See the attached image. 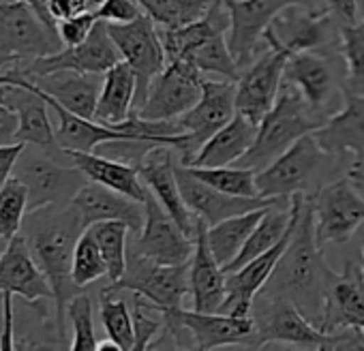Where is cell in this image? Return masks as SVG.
<instances>
[{
  "instance_id": "cell-5",
  "label": "cell",
  "mask_w": 364,
  "mask_h": 351,
  "mask_svg": "<svg viewBox=\"0 0 364 351\" xmlns=\"http://www.w3.org/2000/svg\"><path fill=\"white\" fill-rule=\"evenodd\" d=\"M165 319V332L173 347L182 349L193 345L196 349L217 347H249L255 319L253 315H228V313H202L185 306L159 308Z\"/></svg>"
},
{
  "instance_id": "cell-11",
  "label": "cell",
  "mask_w": 364,
  "mask_h": 351,
  "mask_svg": "<svg viewBox=\"0 0 364 351\" xmlns=\"http://www.w3.org/2000/svg\"><path fill=\"white\" fill-rule=\"evenodd\" d=\"M225 3L232 16L228 43L240 69H247L268 48L264 43V33L281 11L287 7H306L313 11L328 9L323 0H225Z\"/></svg>"
},
{
  "instance_id": "cell-31",
  "label": "cell",
  "mask_w": 364,
  "mask_h": 351,
  "mask_svg": "<svg viewBox=\"0 0 364 351\" xmlns=\"http://www.w3.org/2000/svg\"><path fill=\"white\" fill-rule=\"evenodd\" d=\"M257 126L253 120L247 116L238 114L223 126L219 129L196 154L191 165L196 167H223V165H236L253 146Z\"/></svg>"
},
{
  "instance_id": "cell-45",
  "label": "cell",
  "mask_w": 364,
  "mask_h": 351,
  "mask_svg": "<svg viewBox=\"0 0 364 351\" xmlns=\"http://www.w3.org/2000/svg\"><path fill=\"white\" fill-rule=\"evenodd\" d=\"M99 18L95 11H84V14H77L73 18H67V20H60L58 22V37L63 41L65 48H71V45H80L82 41H86L90 37V33L95 31Z\"/></svg>"
},
{
  "instance_id": "cell-2",
  "label": "cell",
  "mask_w": 364,
  "mask_h": 351,
  "mask_svg": "<svg viewBox=\"0 0 364 351\" xmlns=\"http://www.w3.org/2000/svg\"><path fill=\"white\" fill-rule=\"evenodd\" d=\"M336 270L323 257V247L315 236V217L309 198L304 200L298 227L279 259L272 276L257 296L285 298L300 308L315 325H319L326 308V298Z\"/></svg>"
},
{
  "instance_id": "cell-8",
  "label": "cell",
  "mask_w": 364,
  "mask_h": 351,
  "mask_svg": "<svg viewBox=\"0 0 364 351\" xmlns=\"http://www.w3.org/2000/svg\"><path fill=\"white\" fill-rule=\"evenodd\" d=\"M236 116V82L206 80L200 101L182 116L173 118L176 133L182 135L176 148L178 163L191 165L202 146Z\"/></svg>"
},
{
  "instance_id": "cell-41",
  "label": "cell",
  "mask_w": 364,
  "mask_h": 351,
  "mask_svg": "<svg viewBox=\"0 0 364 351\" xmlns=\"http://www.w3.org/2000/svg\"><path fill=\"white\" fill-rule=\"evenodd\" d=\"M73 281L77 287H88L95 281L107 276V266L103 259V253L99 249V242L92 234L90 227L84 230V234L80 236L77 244H75V253H73Z\"/></svg>"
},
{
  "instance_id": "cell-14",
  "label": "cell",
  "mask_w": 364,
  "mask_h": 351,
  "mask_svg": "<svg viewBox=\"0 0 364 351\" xmlns=\"http://www.w3.org/2000/svg\"><path fill=\"white\" fill-rule=\"evenodd\" d=\"M107 24V22H105ZM109 37L120 50L122 60L133 69L137 77L135 109L146 101L148 90L156 75L167 67V56L159 35V26L150 16H139L129 24H107Z\"/></svg>"
},
{
  "instance_id": "cell-43",
  "label": "cell",
  "mask_w": 364,
  "mask_h": 351,
  "mask_svg": "<svg viewBox=\"0 0 364 351\" xmlns=\"http://www.w3.org/2000/svg\"><path fill=\"white\" fill-rule=\"evenodd\" d=\"M67 321L71 323L73 338L69 342V349H97L99 340L95 334V321H92V300L88 293H77L69 306H67Z\"/></svg>"
},
{
  "instance_id": "cell-37",
  "label": "cell",
  "mask_w": 364,
  "mask_h": 351,
  "mask_svg": "<svg viewBox=\"0 0 364 351\" xmlns=\"http://www.w3.org/2000/svg\"><path fill=\"white\" fill-rule=\"evenodd\" d=\"M99 315L107 338H112L120 349H135L133 313L124 298H118L114 289L103 287L99 293Z\"/></svg>"
},
{
  "instance_id": "cell-47",
  "label": "cell",
  "mask_w": 364,
  "mask_h": 351,
  "mask_svg": "<svg viewBox=\"0 0 364 351\" xmlns=\"http://www.w3.org/2000/svg\"><path fill=\"white\" fill-rule=\"evenodd\" d=\"M26 144L24 141H11V144H0V189L7 185L11 173L16 169V163L20 154L24 152Z\"/></svg>"
},
{
  "instance_id": "cell-39",
  "label": "cell",
  "mask_w": 364,
  "mask_h": 351,
  "mask_svg": "<svg viewBox=\"0 0 364 351\" xmlns=\"http://www.w3.org/2000/svg\"><path fill=\"white\" fill-rule=\"evenodd\" d=\"M185 60H191L202 71V75H217V77L230 80V82H238L240 73H242V69L238 67V63L230 50L225 35L213 37L210 41L202 43Z\"/></svg>"
},
{
  "instance_id": "cell-22",
  "label": "cell",
  "mask_w": 364,
  "mask_h": 351,
  "mask_svg": "<svg viewBox=\"0 0 364 351\" xmlns=\"http://www.w3.org/2000/svg\"><path fill=\"white\" fill-rule=\"evenodd\" d=\"M173 152L176 150L171 146H156L144 156L137 169H139L144 185L159 200V204L167 210V215L178 223L182 232L196 240L200 219L187 206L185 198H182L178 176H176L178 158H173Z\"/></svg>"
},
{
  "instance_id": "cell-4",
  "label": "cell",
  "mask_w": 364,
  "mask_h": 351,
  "mask_svg": "<svg viewBox=\"0 0 364 351\" xmlns=\"http://www.w3.org/2000/svg\"><path fill=\"white\" fill-rule=\"evenodd\" d=\"M323 122L326 118L315 114L313 107L302 99V94L294 86L283 82L274 105L257 126L253 146L236 165L259 171L277 161L300 137L315 133Z\"/></svg>"
},
{
  "instance_id": "cell-34",
  "label": "cell",
  "mask_w": 364,
  "mask_h": 351,
  "mask_svg": "<svg viewBox=\"0 0 364 351\" xmlns=\"http://www.w3.org/2000/svg\"><path fill=\"white\" fill-rule=\"evenodd\" d=\"M291 215H294L291 202H289L287 206H281V208H277V204H272V206L266 210V215L262 217V221L257 223V227L253 230V234L249 236V240L245 242V247H242V251L238 253V257H236L228 268H223L225 274H228V272H234V270H238V268H242V266H245L247 261H251L253 257H257V255L266 253L268 249H272V247L283 238V234L287 232V227H289V223H291Z\"/></svg>"
},
{
  "instance_id": "cell-24",
  "label": "cell",
  "mask_w": 364,
  "mask_h": 351,
  "mask_svg": "<svg viewBox=\"0 0 364 351\" xmlns=\"http://www.w3.org/2000/svg\"><path fill=\"white\" fill-rule=\"evenodd\" d=\"M317 328L326 334L338 330H360L364 334V279L353 261H347L345 270L334 274Z\"/></svg>"
},
{
  "instance_id": "cell-40",
  "label": "cell",
  "mask_w": 364,
  "mask_h": 351,
  "mask_svg": "<svg viewBox=\"0 0 364 351\" xmlns=\"http://www.w3.org/2000/svg\"><path fill=\"white\" fill-rule=\"evenodd\" d=\"M28 212V189L26 185L11 176L7 185L0 189V238L9 242L22 232L24 217Z\"/></svg>"
},
{
  "instance_id": "cell-15",
  "label": "cell",
  "mask_w": 364,
  "mask_h": 351,
  "mask_svg": "<svg viewBox=\"0 0 364 351\" xmlns=\"http://www.w3.org/2000/svg\"><path fill=\"white\" fill-rule=\"evenodd\" d=\"M107 289L137 293L159 308L182 306L189 296V261L167 266L131 251L124 274Z\"/></svg>"
},
{
  "instance_id": "cell-9",
  "label": "cell",
  "mask_w": 364,
  "mask_h": 351,
  "mask_svg": "<svg viewBox=\"0 0 364 351\" xmlns=\"http://www.w3.org/2000/svg\"><path fill=\"white\" fill-rule=\"evenodd\" d=\"M14 176L28 189V212L43 206L71 204L77 191L88 183V176L77 165H65L39 148H24Z\"/></svg>"
},
{
  "instance_id": "cell-13",
  "label": "cell",
  "mask_w": 364,
  "mask_h": 351,
  "mask_svg": "<svg viewBox=\"0 0 364 351\" xmlns=\"http://www.w3.org/2000/svg\"><path fill=\"white\" fill-rule=\"evenodd\" d=\"M58 50H63L58 31L50 28L28 3H0V56L22 63L50 56Z\"/></svg>"
},
{
  "instance_id": "cell-17",
  "label": "cell",
  "mask_w": 364,
  "mask_h": 351,
  "mask_svg": "<svg viewBox=\"0 0 364 351\" xmlns=\"http://www.w3.org/2000/svg\"><path fill=\"white\" fill-rule=\"evenodd\" d=\"M120 60H122L120 50L116 48L114 39L109 37L107 24L99 20L95 31L90 33V37L86 41H82L80 45L63 48L50 56H41L35 60H22L18 65L28 80H37V77L50 75L56 71H80V73L103 75Z\"/></svg>"
},
{
  "instance_id": "cell-1",
  "label": "cell",
  "mask_w": 364,
  "mask_h": 351,
  "mask_svg": "<svg viewBox=\"0 0 364 351\" xmlns=\"http://www.w3.org/2000/svg\"><path fill=\"white\" fill-rule=\"evenodd\" d=\"M84 230L80 210L73 202L26 212L22 225L28 249L54 289V323L60 345L67 342V306L77 293H82V287L75 285L71 270L75 244Z\"/></svg>"
},
{
  "instance_id": "cell-20",
  "label": "cell",
  "mask_w": 364,
  "mask_h": 351,
  "mask_svg": "<svg viewBox=\"0 0 364 351\" xmlns=\"http://www.w3.org/2000/svg\"><path fill=\"white\" fill-rule=\"evenodd\" d=\"M0 291L20 296L41 317H48V304L54 306V289L35 261L22 232L0 251Z\"/></svg>"
},
{
  "instance_id": "cell-48",
  "label": "cell",
  "mask_w": 364,
  "mask_h": 351,
  "mask_svg": "<svg viewBox=\"0 0 364 351\" xmlns=\"http://www.w3.org/2000/svg\"><path fill=\"white\" fill-rule=\"evenodd\" d=\"M90 5H92L90 0H48L50 14L56 22L73 18L77 14H84L90 9Z\"/></svg>"
},
{
  "instance_id": "cell-42",
  "label": "cell",
  "mask_w": 364,
  "mask_h": 351,
  "mask_svg": "<svg viewBox=\"0 0 364 351\" xmlns=\"http://www.w3.org/2000/svg\"><path fill=\"white\" fill-rule=\"evenodd\" d=\"M341 54L347 63V88L364 92V20L341 24Z\"/></svg>"
},
{
  "instance_id": "cell-44",
  "label": "cell",
  "mask_w": 364,
  "mask_h": 351,
  "mask_svg": "<svg viewBox=\"0 0 364 351\" xmlns=\"http://www.w3.org/2000/svg\"><path fill=\"white\" fill-rule=\"evenodd\" d=\"M131 313H133V330H135V349H150L159 345V332L165 330V319L159 306L135 293Z\"/></svg>"
},
{
  "instance_id": "cell-12",
  "label": "cell",
  "mask_w": 364,
  "mask_h": 351,
  "mask_svg": "<svg viewBox=\"0 0 364 351\" xmlns=\"http://www.w3.org/2000/svg\"><path fill=\"white\" fill-rule=\"evenodd\" d=\"M264 43L279 45L289 54L336 52L341 50V22L330 9L287 7L264 33Z\"/></svg>"
},
{
  "instance_id": "cell-35",
  "label": "cell",
  "mask_w": 364,
  "mask_h": 351,
  "mask_svg": "<svg viewBox=\"0 0 364 351\" xmlns=\"http://www.w3.org/2000/svg\"><path fill=\"white\" fill-rule=\"evenodd\" d=\"M189 171L202 183L238 198H262L257 189V171L240 165H223V167H196L187 165Z\"/></svg>"
},
{
  "instance_id": "cell-33",
  "label": "cell",
  "mask_w": 364,
  "mask_h": 351,
  "mask_svg": "<svg viewBox=\"0 0 364 351\" xmlns=\"http://www.w3.org/2000/svg\"><path fill=\"white\" fill-rule=\"evenodd\" d=\"M268 208L270 206H264V208H257V210H251L245 215H236V217H230V219L208 227V232H206L208 247L223 268H228L238 257L245 242L249 240V236L253 234V230L257 227V223L262 221V217L266 215Z\"/></svg>"
},
{
  "instance_id": "cell-58",
  "label": "cell",
  "mask_w": 364,
  "mask_h": 351,
  "mask_svg": "<svg viewBox=\"0 0 364 351\" xmlns=\"http://www.w3.org/2000/svg\"><path fill=\"white\" fill-rule=\"evenodd\" d=\"M90 3H97V0H90Z\"/></svg>"
},
{
  "instance_id": "cell-53",
  "label": "cell",
  "mask_w": 364,
  "mask_h": 351,
  "mask_svg": "<svg viewBox=\"0 0 364 351\" xmlns=\"http://www.w3.org/2000/svg\"><path fill=\"white\" fill-rule=\"evenodd\" d=\"M5 296L0 293V351H3V338H5Z\"/></svg>"
},
{
  "instance_id": "cell-25",
  "label": "cell",
  "mask_w": 364,
  "mask_h": 351,
  "mask_svg": "<svg viewBox=\"0 0 364 351\" xmlns=\"http://www.w3.org/2000/svg\"><path fill=\"white\" fill-rule=\"evenodd\" d=\"M208 225L200 219L196 249L189 259V298L202 313H219L228 296V274L208 247Z\"/></svg>"
},
{
  "instance_id": "cell-21",
  "label": "cell",
  "mask_w": 364,
  "mask_h": 351,
  "mask_svg": "<svg viewBox=\"0 0 364 351\" xmlns=\"http://www.w3.org/2000/svg\"><path fill=\"white\" fill-rule=\"evenodd\" d=\"M144 206L146 221L141 232L135 234L131 251L156 264H187L193 255L196 240L178 227V223L167 215V210L159 204V200L152 193H148Z\"/></svg>"
},
{
  "instance_id": "cell-3",
  "label": "cell",
  "mask_w": 364,
  "mask_h": 351,
  "mask_svg": "<svg viewBox=\"0 0 364 351\" xmlns=\"http://www.w3.org/2000/svg\"><path fill=\"white\" fill-rule=\"evenodd\" d=\"M341 156L321 148L313 133L300 137L277 161L257 171V189L262 198L291 202L294 195H313L321 178L334 173Z\"/></svg>"
},
{
  "instance_id": "cell-49",
  "label": "cell",
  "mask_w": 364,
  "mask_h": 351,
  "mask_svg": "<svg viewBox=\"0 0 364 351\" xmlns=\"http://www.w3.org/2000/svg\"><path fill=\"white\" fill-rule=\"evenodd\" d=\"M323 5L334 14L341 24L358 22V0H323Z\"/></svg>"
},
{
  "instance_id": "cell-16",
  "label": "cell",
  "mask_w": 364,
  "mask_h": 351,
  "mask_svg": "<svg viewBox=\"0 0 364 351\" xmlns=\"http://www.w3.org/2000/svg\"><path fill=\"white\" fill-rule=\"evenodd\" d=\"M204 75L191 60H173L156 75L146 101L135 109L144 120H173L189 112L202 97Z\"/></svg>"
},
{
  "instance_id": "cell-30",
  "label": "cell",
  "mask_w": 364,
  "mask_h": 351,
  "mask_svg": "<svg viewBox=\"0 0 364 351\" xmlns=\"http://www.w3.org/2000/svg\"><path fill=\"white\" fill-rule=\"evenodd\" d=\"M41 90L52 94L60 105L69 112L92 118L97 112V101L101 94V75L97 73H80V71H56L37 80H31Z\"/></svg>"
},
{
  "instance_id": "cell-28",
  "label": "cell",
  "mask_w": 364,
  "mask_h": 351,
  "mask_svg": "<svg viewBox=\"0 0 364 351\" xmlns=\"http://www.w3.org/2000/svg\"><path fill=\"white\" fill-rule=\"evenodd\" d=\"M230 26H232V16L228 3L225 0H213L208 11L200 20L180 28H159L167 63L187 58L202 43L210 41L213 37L225 35Z\"/></svg>"
},
{
  "instance_id": "cell-55",
  "label": "cell",
  "mask_w": 364,
  "mask_h": 351,
  "mask_svg": "<svg viewBox=\"0 0 364 351\" xmlns=\"http://www.w3.org/2000/svg\"><path fill=\"white\" fill-rule=\"evenodd\" d=\"M358 9H362V11H364V0H358Z\"/></svg>"
},
{
  "instance_id": "cell-10",
  "label": "cell",
  "mask_w": 364,
  "mask_h": 351,
  "mask_svg": "<svg viewBox=\"0 0 364 351\" xmlns=\"http://www.w3.org/2000/svg\"><path fill=\"white\" fill-rule=\"evenodd\" d=\"M306 198L315 217V236L323 249L347 244L364 225V195L349 176H338Z\"/></svg>"
},
{
  "instance_id": "cell-19",
  "label": "cell",
  "mask_w": 364,
  "mask_h": 351,
  "mask_svg": "<svg viewBox=\"0 0 364 351\" xmlns=\"http://www.w3.org/2000/svg\"><path fill=\"white\" fill-rule=\"evenodd\" d=\"M291 54L279 45H268L247 69H242L236 82V112L253 120L255 124L274 105L281 84L285 63Z\"/></svg>"
},
{
  "instance_id": "cell-23",
  "label": "cell",
  "mask_w": 364,
  "mask_h": 351,
  "mask_svg": "<svg viewBox=\"0 0 364 351\" xmlns=\"http://www.w3.org/2000/svg\"><path fill=\"white\" fill-rule=\"evenodd\" d=\"M176 176H178V185H180V191H182V198H185L187 206L208 227H213L230 217L245 215V212L281 202V200H270V198H238V195L223 193V191L202 183L200 178H196V176L189 171V167L182 163H176Z\"/></svg>"
},
{
  "instance_id": "cell-50",
  "label": "cell",
  "mask_w": 364,
  "mask_h": 351,
  "mask_svg": "<svg viewBox=\"0 0 364 351\" xmlns=\"http://www.w3.org/2000/svg\"><path fill=\"white\" fill-rule=\"evenodd\" d=\"M18 114L9 109L5 103H0V144H11L16 141L18 133Z\"/></svg>"
},
{
  "instance_id": "cell-46",
  "label": "cell",
  "mask_w": 364,
  "mask_h": 351,
  "mask_svg": "<svg viewBox=\"0 0 364 351\" xmlns=\"http://www.w3.org/2000/svg\"><path fill=\"white\" fill-rule=\"evenodd\" d=\"M97 18L107 24H129L144 16L137 0H97Z\"/></svg>"
},
{
  "instance_id": "cell-38",
  "label": "cell",
  "mask_w": 364,
  "mask_h": 351,
  "mask_svg": "<svg viewBox=\"0 0 364 351\" xmlns=\"http://www.w3.org/2000/svg\"><path fill=\"white\" fill-rule=\"evenodd\" d=\"M159 28H180L200 20L213 0H137Z\"/></svg>"
},
{
  "instance_id": "cell-56",
  "label": "cell",
  "mask_w": 364,
  "mask_h": 351,
  "mask_svg": "<svg viewBox=\"0 0 364 351\" xmlns=\"http://www.w3.org/2000/svg\"><path fill=\"white\" fill-rule=\"evenodd\" d=\"M5 247H7V242H5V240H3V238H0V251H3V249H5Z\"/></svg>"
},
{
  "instance_id": "cell-32",
  "label": "cell",
  "mask_w": 364,
  "mask_h": 351,
  "mask_svg": "<svg viewBox=\"0 0 364 351\" xmlns=\"http://www.w3.org/2000/svg\"><path fill=\"white\" fill-rule=\"evenodd\" d=\"M135 97H137V77L133 69L124 60H120L109 71L103 73L95 120L103 124L124 122L135 109Z\"/></svg>"
},
{
  "instance_id": "cell-51",
  "label": "cell",
  "mask_w": 364,
  "mask_h": 351,
  "mask_svg": "<svg viewBox=\"0 0 364 351\" xmlns=\"http://www.w3.org/2000/svg\"><path fill=\"white\" fill-rule=\"evenodd\" d=\"M24 3H28L37 14H39V18L50 26V28H54V31H58V22L52 18V14H50V7H48V0H24Z\"/></svg>"
},
{
  "instance_id": "cell-57",
  "label": "cell",
  "mask_w": 364,
  "mask_h": 351,
  "mask_svg": "<svg viewBox=\"0 0 364 351\" xmlns=\"http://www.w3.org/2000/svg\"><path fill=\"white\" fill-rule=\"evenodd\" d=\"M362 255H364V249H362ZM360 270H362V279H364V264H362V268H360Z\"/></svg>"
},
{
  "instance_id": "cell-54",
  "label": "cell",
  "mask_w": 364,
  "mask_h": 351,
  "mask_svg": "<svg viewBox=\"0 0 364 351\" xmlns=\"http://www.w3.org/2000/svg\"><path fill=\"white\" fill-rule=\"evenodd\" d=\"M16 60H11L9 56H0V73H3V69L5 67H9V65H14Z\"/></svg>"
},
{
  "instance_id": "cell-18",
  "label": "cell",
  "mask_w": 364,
  "mask_h": 351,
  "mask_svg": "<svg viewBox=\"0 0 364 351\" xmlns=\"http://www.w3.org/2000/svg\"><path fill=\"white\" fill-rule=\"evenodd\" d=\"M304 200H306V195H302V193H298V195L291 198V210H294L291 223H289L287 232L283 234V238L272 249H268L266 253L253 257L242 268H238L234 272H228V296H225V302L219 308V313H228V315H251L253 302H255L257 293L264 289V285L272 276L279 259L283 257L287 244L291 242V236H294V232L298 227V219H300Z\"/></svg>"
},
{
  "instance_id": "cell-26",
  "label": "cell",
  "mask_w": 364,
  "mask_h": 351,
  "mask_svg": "<svg viewBox=\"0 0 364 351\" xmlns=\"http://www.w3.org/2000/svg\"><path fill=\"white\" fill-rule=\"evenodd\" d=\"M313 135L328 152L336 156L351 152L353 163H362L364 161V92L351 90L345 84L341 109L332 114Z\"/></svg>"
},
{
  "instance_id": "cell-52",
  "label": "cell",
  "mask_w": 364,
  "mask_h": 351,
  "mask_svg": "<svg viewBox=\"0 0 364 351\" xmlns=\"http://www.w3.org/2000/svg\"><path fill=\"white\" fill-rule=\"evenodd\" d=\"M347 176H349V178L364 191V161H362V163H351V165L347 167Z\"/></svg>"
},
{
  "instance_id": "cell-7",
  "label": "cell",
  "mask_w": 364,
  "mask_h": 351,
  "mask_svg": "<svg viewBox=\"0 0 364 351\" xmlns=\"http://www.w3.org/2000/svg\"><path fill=\"white\" fill-rule=\"evenodd\" d=\"M347 63L343 54L336 52H300L291 54L285 63L283 82L294 86L302 99L313 107L321 118H330L341 109L334 105L336 99H343L347 84Z\"/></svg>"
},
{
  "instance_id": "cell-29",
  "label": "cell",
  "mask_w": 364,
  "mask_h": 351,
  "mask_svg": "<svg viewBox=\"0 0 364 351\" xmlns=\"http://www.w3.org/2000/svg\"><path fill=\"white\" fill-rule=\"evenodd\" d=\"M71 163L77 165L86 176L88 180L99 183L103 187H109L135 202H146L148 198V187L144 185L139 169L135 165H129L124 161L105 156L101 152H80V150H69L67 152Z\"/></svg>"
},
{
  "instance_id": "cell-27",
  "label": "cell",
  "mask_w": 364,
  "mask_h": 351,
  "mask_svg": "<svg viewBox=\"0 0 364 351\" xmlns=\"http://www.w3.org/2000/svg\"><path fill=\"white\" fill-rule=\"evenodd\" d=\"M73 206L80 210L84 227H90L99 221H122L131 227V234H139L146 221V206L141 202H135L92 180L77 191Z\"/></svg>"
},
{
  "instance_id": "cell-6",
  "label": "cell",
  "mask_w": 364,
  "mask_h": 351,
  "mask_svg": "<svg viewBox=\"0 0 364 351\" xmlns=\"http://www.w3.org/2000/svg\"><path fill=\"white\" fill-rule=\"evenodd\" d=\"M251 315L255 319V332L249 349H262L270 342H285L300 349H338L336 332H321L285 298L257 296Z\"/></svg>"
},
{
  "instance_id": "cell-36",
  "label": "cell",
  "mask_w": 364,
  "mask_h": 351,
  "mask_svg": "<svg viewBox=\"0 0 364 351\" xmlns=\"http://www.w3.org/2000/svg\"><path fill=\"white\" fill-rule=\"evenodd\" d=\"M90 230L103 253L107 266V281L116 283L127 270V261H129L127 238L131 234V227L122 221H99L90 225Z\"/></svg>"
}]
</instances>
